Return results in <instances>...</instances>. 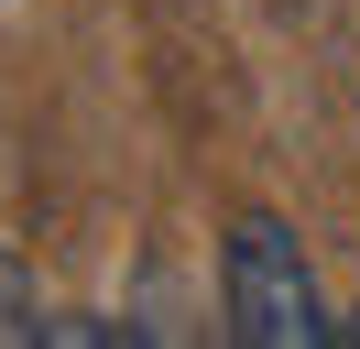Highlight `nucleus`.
I'll return each mask as SVG.
<instances>
[{"label":"nucleus","instance_id":"nucleus-2","mask_svg":"<svg viewBox=\"0 0 360 349\" xmlns=\"http://www.w3.org/2000/svg\"><path fill=\"white\" fill-rule=\"evenodd\" d=\"M44 327H55V305H44V284H33L22 262L0 251V349H33V338H44Z\"/></svg>","mask_w":360,"mask_h":349},{"label":"nucleus","instance_id":"nucleus-1","mask_svg":"<svg viewBox=\"0 0 360 349\" xmlns=\"http://www.w3.org/2000/svg\"><path fill=\"white\" fill-rule=\"evenodd\" d=\"M219 305H229L219 327H229L240 349H316V338H338L328 295H316V273H306V240H295L273 208L229 218V251H219Z\"/></svg>","mask_w":360,"mask_h":349}]
</instances>
